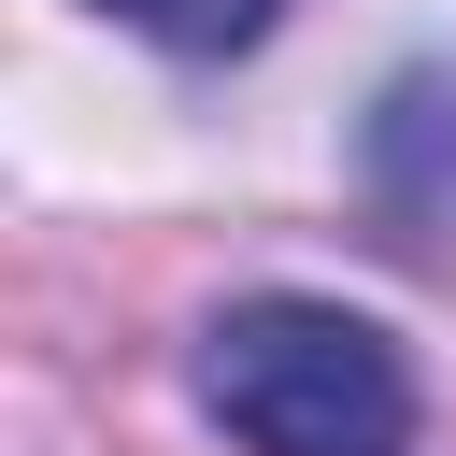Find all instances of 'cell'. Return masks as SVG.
I'll list each match as a JSON object with an SVG mask.
<instances>
[{
  "mask_svg": "<svg viewBox=\"0 0 456 456\" xmlns=\"http://www.w3.org/2000/svg\"><path fill=\"white\" fill-rule=\"evenodd\" d=\"M200 413L242 456H413V370L342 299H228L200 328Z\"/></svg>",
  "mask_w": 456,
  "mask_h": 456,
  "instance_id": "cell-1",
  "label": "cell"
},
{
  "mask_svg": "<svg viewBox=\"0 0 456 456\" xmlns=\"http://www.w3.org/2000/svg\"><path fill=\"white\" fill-rule=\"evenodd\" d=\"M100 14L142 28V43H171V57H242V43H271L285 0H100Z\"/></svg>",
  "mask_w": 456,
  "mask_h": 456,
  "instance_id": "cell-2",
  "label": "cell"
}]
</instances>
